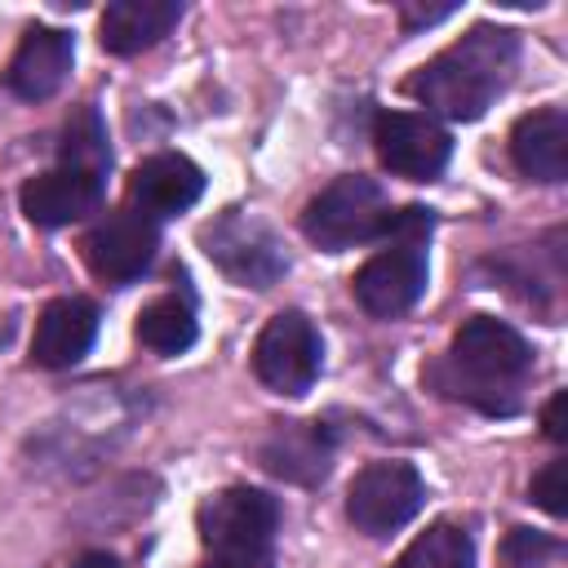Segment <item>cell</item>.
I'll use <instances>...</instances> for the list:
<instances>
[{
	"label": "cell",
	"mask_w": 568,
	"mask_h": 568,
	"mask_svg": "<svg viewBox=\"0 0 568 568\" xmlns=\"http://www.w3.org/2000/svg\"><path fill=\"white\" fill-rule=\"evenodd\" d=\"M541 555H550V541H546V537H537V532H528V528H515V532H510L506 559H510L515 568H532Z\"/></svg>",
	"instance_id": "22"
},
{
	"label": "cell",
	"mask_w": 568,
	"mask_h": 568,
	"mask_svg": "<svg viewBox=\"0 0 568 568\" xmlns=\"http://www.w3.org/2000/svg\"><path fill=\"white\" fill-rule=\"evenodd\" d=\"M390 226V204L382 195V186L373 178H337L328 182L302 213V231L311 244L328 248V253H342V248H355L373 235H382Z\"/></svg>",
	"instance_id": "3"
},
{
	"label": "cell",
	"mask_w": 568,
	"mask_h": 568,
	"mask_svg": "<svg viewBox=\"0 0 568 568\" xmlns=\"http://www.w3.org/2000/svg\"><path fill=\"white\" fill-rule=\"evenodd\" d=\"M262 462H266V470H275L284 479L315 484L328 475V435L315 422H288L266 439Z\"/></svg>",
	"instance_id": "17"
},
{
	"label": "cell",
	"mask_w": 568,
	"mask_h": 568,
	"mask_svg": "<svg viewBox=\"0 0 568 568\" xmlns=\"http://www.w3.org/2000/svg\"><path fill=\"white\" fill-rule=\"evenodd\" d=\"M182 18L178 0H115L102 13V44L111 53H142L155 40H164Z\"/></svg>",
	"instance_id": "16"
},
{
	"label": "cell",
	"mask_w": 568,
	"mask_h": 568,
	"mask_svg": "<svg viewBox=\"0 0 568 568\" xmlns=\"http://www.w3.org/2000/svg\"><path fill=\"white\" fill-rule=\"evenodd\" d=\"M71 36L58 27H31L9 62V89L27 102H40L49 93L62 89L67 71H71Z\"/></svg>",
	"instance_id": "14"
},
{
	"label": "cell",
	"mask_w": 568,
	"mask_h": 568,
	"mask_svg": "<svg viewBox=\"0 0 568 568\" xmlns=\"http://www.w3.org/2000/svg\"><path fill=\"white\" fill-rule=\"evenodd\" d=\"M204 568H271V550H204Z\"/></svg>",
	"instance_id": "23"
},
{
	"label": "cell",
	"mask_w": 568,
	"mask_h": 568,
	"mask_svg": "<svg viewBox=\"0 0 568 568\" xmlns=\"http://www.w3.org/2000/svg\"><path fill=\"white\" fill-rule=\"evenodd\" d=\"M399 568H475V546L457 524H430L404 555Z\"/></svg>",
	"instance_id": "19"
},
{
	"label": "cell",
	"mask_w": 568,
	"mask_h": 568,
	"mask_svg": "<svg viewBox=\"0 0 568 568\" xmlns=\"http://www.w3.org/2000/svg\"><path fill=\"white\" fill-rule=\"evenodd\" d=\"M102 204V173L93 169H75V164H58L40 178H31L22 186V213L36 226H67L89 217Z\"/></svg>",
	"instance_id": "11"
},
{
	"label": "cell",
	"mask_w": 568,
	"mask_h": 568,
	"mask_svg": "<svg viewBox=\"0 0 568 568\" xmlns=\"http://www.w3.org/2000/svg\"><path fill=\"white\" fill-rule=\"evenodd\" d=\"M200 244L231 280H240L248 288H271L288 266L275 231L266 222H257L253 213H240V209H231L213 226H204Z\"/></svg>",
	"instance_id": "5"
},
{
	"label": "cell",
	"mask_w": 568,
	"mask_h": 568,
	"mask_svg": "<svg viewBox=\"0 0 568 568\" xmlns=\"http://www.w3.org/2000/svg\"><path fill=\"white\" fill-rule=\"evenodd\" d=\"M280 506L262 488H226L200 506L204 550H271Z\"/></svg>",
	"instance_id": "7"
},
{
	"label": "cell",
	"mask_w": 568,
	"mask_h": 568,
	"mask_svg": "<svg viewBox=\"0 0 568 568\" xmlns=\"http://www.w3.org/2000/svg\"><path fill=\"white\" fill-rule=\"evenodd\" d=\"M98 337V306L89 297H58L40 311L31 333V359L40 368H71Z\"/></svg>",
	"instance_id": "12"
},
{
	"label": "cell",
	"mask_w": 568,
	"mask_h": 568,
	"mask_svg": "<svg viewBox=\"0 0 568 568\" xmlns=\"http://www.w3.org/2000/svg\"><path fill=\"white\" fill-rule=\"evenodd\" d=\"M62 164L106 173L111 151H106V133H102L98 111H80V115L67 124V133H62Z\"/></svg>",
	"instance_id": "20"
},
{
	"label": "cell",
	"mask_w": 568,
	"mask_h": 568,
	"mask_svg": "<svg viewBox=\"0 0 568 568\" xmlns=\"http://www.w3.org/2000/svg\"><path fill=\"white\" fill-rule=\"evenodd\" d=\"M426 293V253L422 240H395L377 257H368L355 275V297L368 315L390 320L404 315Z\"/></svg>",
	"instance_id": "8"
},
{
	"label": "cell",
	"mask_w": 568,
	"mask_h": 568,
	"mask_svg": "<svg viewBox=\"0 0 568 568\" xmlns=\"http://www.w3.org/2000/svg\"><path fill=\"white\" fill-rule=\"evenodd\" d=\"M422 497L426 484L408 462H368L346 488V515L368 537H386L422 510Z\"/></svg>",
	"instance_id": "4"
},
{
	"label": "cell",
	"mask_w": 568,
	"mask_h": 568,
	"mask_svg": "<svg viewBox=\"0 0 568 568\" xmlns=\"http://www.w3.org/2000/svg\"><path fill=\"white\" fill-rule=\"evenodd\" d=\"M253 373L280 395H306L320 373V333L302 311H280L266 320L253 346Z\"/></svg>",
	"instance_id": "6"
},
{
	"label": "cell",
	"mask_w": 568,
	"mask_h": 568,
	"mask_svg": "<svg viewBox=\"0 0 568 568\" xmlns=\"http://www.w3.org/2000/svg\"><path fill=\"white\" fill-rule=\"evenodd\" d=\"M71 568H115V555H106V550H89V555H80Z\"/></svg>",
	"instance_id": "26"
},
{
	"label": "cell",
	"mask_w": 568,
	"mask_h": 568,
	"mask_svg": "<svg viewBox=\"0 0 568 568\" xmlns=\"http://www.w3.org/2000/svg\"><path fill=\"white\" fill-rule=\"evenodd\" d=\"M138 337L155 355H178V351H186L195 342V315H191V306L182 297H155L138 315Z\"/></svg>",
	"instance_id": "18"
},
{
	"label": "cell",
	"mask_w": 568,
	"mask_h": 568,
	"mask_svg": "<svg viewBox=\"0 0 568 568\" xmlns=\"http://www.w3.org/2000/svg\"><path fill=\"white\" fill-rule=\"evenodd\" d=\"M448 13H453V4H439V9H413V4H404V22L408 27H430V22L448 18Z\"/></svg>",
	"instance_id": "25"
},
{
	"label": "cell",
	"mask_w": 568,
	"mask_h": 568,
	"mask_svg": "<svg viewBox=\"0 0 568 568\" xmlns=\"http://www.w3.org/2000/svg\"><path fill=\"white\" fill-rule=\"evenodd\" d=\"M155 240L160 235H155L151 217H142V213H111V217H102L84 235V257H89V266L102 280L124 284V280H133V275H142L151 266Z\"/></svg>",
	"instance_id": "10"
},
{
	"label": "cell",
	"mask_w": 568,
	"mask_h": 568,
	"mask_svg": "<svg viewBox=\"0 0 568 568\" xmlns=\"http://www.w3.org/2000/svg\"><path fill=\"white\" fill-rule=\"evenodd\" d=\"M564 497H568V493H564V462H550L541 475H532V501H537L541 510L564 515V510H568Z\"/></svg>",
	"instance_id": "21"
},
{
	"label": "cell",
	"mask_w": 568,
	"mask_h": 568,
	"mask_svg": "<svg viewBox=\"0 0 568 568\" xmlns=\"http://www.w3.org/2000/svg\"><path fill=\"white\" fill-rule=\"evenodd\" d=\"M510 155L519 173L537 182H564L568 178V115L559 106H541L524 115L510 133Z\"/></svg>",
	"instance_id": "15"
},
{
	"label": "cell",
	"mask_w": 568,
	"mask_h": 568,
	"mask_svg": "<svg viewBox=\"0 0 568 568\" xmlns=\"http://www.w3.org/2000/svg\"><path fill=\"white\" fill-rule=\"evenodd\" d=\"M373 142H377V160L408 182H430L448 164V151H453L444 124H435L430 115H413V111L377 115Z\"/></svg>",
	"instance_id": "9"
},
{
	"label": "cell",
	"mask_w": 568,
	"mask_h": 568,
	"mask_svg": "<svg viewBox=\"0 0 568 568\" xmlns=\"http://www.w3.org/2000/svg\"><path fill=\"white\" fill-rule=\"evenodd\" d=\"M515 62H519L515 31L470 27L462 40H453L408 80V93L448 120H479L493 106V98L510 84Z\"/></svg>",
	"instance_id": "1"
},
{
	"label": "cell",
	"mask_w": 568,
	"mask_h": 568,
	"mask_svg": "<svg viewBox=\"0 0 568 568\" xmlns=\"http://www.w3.org/2000/svg\"><path fill=\"white\" fill-rule=\"evenodd\" d=\"M200 195H204V173L186 155H173V151L142 160L133 169V178H129V200L138 204L142 217L186 213Z\"/></svg>",
	"instance_id": "13"
},
{
	"label": "cell",
	"mask_w": 568,
	"mask_h": 568,
	"mask_svg": "<svg viewBox=\"0 0 568 568\" xmlns=\"http://www.w3.org/2000/svg\"><path fill=\"white\" fill-rule=\"evenodd\" d=\"M564 408H568V395L559 390V395L546 404V435H550V439H564V435H568V430H564Z\"/></svg>",
	"instance_id": "24"
},
{
	"label": "cell",
	"mask_w": 568,
	"mask_h": 568,
	"mask_svg": "<svg viewBox=\"0 0 568 568\" xmlns=\"http://www.w3.org/2000/svg\"><path fill=\"white\" fill-rule=\"evenodd\" d=\"M528 368H532L528 342L510 324L475 315L457 328L448 364L435 368V377L448 395H462V399H475L479 408L506 413L515 404V390L528 377Z\"/></svg>",
	"instance_id": "2"
}]
</instances>
